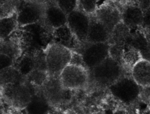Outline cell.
<instances>
[{"label":"cell","mask_w":150,"mask_h":114,"mask_svg":"<svg viewBox=\"0 0 150 114\" xmlns=\"http://www.w3.org/2000/svg\"><path fill=\"white\" fill-rule=\"evenodd\" d=\"M54 30L44 18L35 23L19 27L14 33L23 53H34L45 51L52 43Z\"/></svg>","instance_id":"1"},{"label":"cell","mask_w":150,"mask_h":114,"mask_svg":"<svg viewBox=\"0 0 150 114\" xmlns=\"http://www.w3.org/2000/svg\"><path fill=\"white\" fill-rule=\"evenodd\" d=\"M93 81L98 86L109 87L124 75L121 65L110 56L90 70Z\"/></svg>","instance_id":"2"},{"label":"cell","mask_w":150,"mask_h":114,"mask_svg":"<svg viewBox=\"0 0 150 114\" xmlns=\"http://www.w3.org/2000/svg\"><path fill=\"white\" fill-rule=\"evenodd\" d=\"M73 51L52 42L45 50L49 76L59 77L70 64Z\"/></svg>","instance_id":"3"},{"label":"cell","mask_w":150,"mask_h":114,"mask_svg":"<svg viewBox=\"0 0 150 114\" xmlns=\"http://www.w3.org/2000/svg\"><path fill=\"white\" fill-rule=\"evenodd\" d=\"M2 88L5 100L18 109L26 108L34 93L26 80L22 83L7 84Z\"/></svg>","instance_id":"4"},{"label":"cell","mask_w":150,"mask_h":114,"mask_svg":"<svg viewBox=\"0 0 150 114\" xmlns=\"http://www.w3.org/2000/svg\"><path fill=\"white\" fill-rule=\"evenodd\" d=\"M142 87L132 77L124 75L109 87L112 95L125 104L133 103L140 95Z\"/></svg>","instance_id":"5"},{"label":"cell","mask_w":150,"mask_h":114,"mask_svg":"<svg viewBox=\"0 0 150 114\" xmlns=\"http://www.w3.org/2000/svg\"><path fill=\"white\" fill-rule=\"evenodd\" d=\"M47 5L40 0L21 1L17 12L19 27L35 23L45 17Z\"/></svg>","instance_id":"6"},{"label":"cell","mask_w":150,"mask_h":114,"mask_svg":"<svg viewBox=\"0 0 150 114\" xmlns=\"http://www.w3.org/2000/svg\"><path fill=\"white\" fill-rule=\"evenodd\" d=\"M95 15L110 34L115 27L122 22L119 4L113 0H100Z\"/></svg>","instance_id":"7"},{"label":"cell","mask_w":150,"mask_h":114,"mask_svg":"<svg viewBox=\"0 0 150 114\" xmlns=\"http://www.w3.org/2000/svg\"><path fill=\"white\" fill-rule=\"evenodd\" d=\"M77 50L81 51L79 53L82 55L86 65L89 71L109 56L110 45L108 42L96 43L86 42L81 44Z\"/></svg>","instance_id":"8"},{"label":"cell","mask_w":150,"mask_h":114,"mask_svg":"<svg viewBox=\"0 0 150 114\" xmlns=\"http://www.w3.org/2000/svg\"><path fill=\"white\" fill-rule=\"evenodd\" d=\"M89 70L83 67L69 64L59 75L63 87L68 89H77L83 88L88 83Z\"/></svg>","instance_id":"9"},{"label":"cell","mask_w":150,"mask_h":114,"mask_svg":"<svg viewBox=\"0 0 150 114\" xmlns=\"http://www.w3.org/2000/svg\"><path fill=\"white\" fill-rule=\"evenodd\" d=\"M118 4L122 22L131 30L139 28L143 22L144 12L137 0H122Z\"/></svg>","instance_id":"10"},{"label":"cell","mask_w":150,"mask_h":114,"mask_svg":"<svg viewBox=\"0 0 150 114\" xmlns=\"http://www.w3.org/2000/svg\"><path fill=\"white\" fill-rule=\"evenodd\" d=\"M90 23V15L77 8L67 16V24L80 43L86 42Z\"/></svg>","instance_id":"11"},{"label":"cell","mask_w":150,"mask_h":114,"mask_svg":"<svg viewBox=\"0 0 150 114\" xmlns=\"http://www.w3.org/2000/svg\"><path fill=\"white\" fill-rule=\"evenodd\" d=\"M41 91L49 105L58 106L68 99V91L62 85L59 77L49 76L46 83L41 87Z\"/></svg>","instance_id":"12"},{"label":"cell","mask_w":150,"mask_h":114,"mask_svg":"<svg viewBox=\"0 0 150 114\" xmlns=\"http://www.w3.org/2000/svg\"><path fill=\"white\" fill-rule=\"evenodd\" d=\"M53 42L72 51L77 50L81 46V44L67 24L54 30Z\"/></svg>","instance_id":"13"},{"label":"cell","mask_w":150,"mask_h":114,"mask_svg":"<svg viewBox=\"0 0 150 114\" xmlns=\"http://www.w3.org/2000/svg\"><path fill=\"white\" fill-rule=\"evenodd\" d=\"M110 33L95 14L90 15V23L86 42L90 43L108 42Z\"/></svg>","instance_id":"14"},{"label":"cell","mask_w":150,"mask_h":114,"mask_svg":"<svg viewBox=\"0 0 150 114\" xmlns=\"http://www.w3.org/2000/svg\"><path fill=\"white\" fill-rule=\"evenodd\" d=\"M131 75L141 87H150V61L140 60L132 68Z\"/></svg>","instance_id":"15"},{"label":"cell","mask_w":150,"mask_h":114,"mask_svg":"<svg viewBox=\"0 0 150 114\" xmlns=\"http://www.w3.org/2000/svg\"><path fill=\"white\" fill-rule=\"evenodd\" d=\"M67 15L56 4L47 6L45 20L54 29L66 25Z\"/></svg>","instance_id":"16"},{"label":"cell","mask_w":150,"mask_h":114,"mask_svg":"<svg viewBox=\"0 0 150 114\" xmlns=\"http://www.w3.org/2000/svg\"><path fill=\"white\" fill-rule=\"evenodd\" d=\"M0 53L8 56L14 63L23 54L19 41L14 33L9 37L1 39Z\"/></svg>","instance_id":"17"},{"label":"cell","mask_w":150,"mask_h":114,"mask_svg":"<svg viewBox=\"0 0 150 114\" xmlns=\"http://www.w3.org/2000/svg\"><path fill=\"white\" fill-rule=\"evenodd\" d=\"M131 30L122 22H120L113 29L110 36L109 45L125 47L129 38Z\"/></svg>","instance_id":"18"},{"label":"cell","mask_w":150,"mask_h":114,"mask_svg":"<svg viewBox=\"0 0 150 114\" xmlns=\"http://www.w3.org/2000/svg\"><path fill=\"white\" fill-rule=\"evenodd\" d=\"M142 59H143L141 54L138 50L125 45L122 56L121 65L125 72L131 73L134 66Z\"/></svg>","instance_id":"19"},{"label":"cell","mask_w":150,"mask_h":114,"mask_svg":"<svg viewBox=\"0 0 150 114\" xmlns=\"http://www.w3.org/2000/svg\"><path fill=\"white\" fill-rule=\"evenodd\" d=\"M1 87L9 84L22 83L26 81L24 76L14 66L1 70Z\"/></svg>","instance_id":"20"},{"label":"cell","mask_w":150,"mask_h":114,"mask_svg":"<svg viewBox=\"0 0 150 114\" xmlns=\"http://www.w3.org/2000/svg\"><path fill=\"white\" fill-rule=\"evenodd\" d=\"M49 105L41 91L40 93H33L30 102L26 108L28 113L45 114L47 112Z\"/></svg>","instance_id":"21"},{"label":"cell","mask_w":150,"mask_h":114,"mask_svg":"<svg viewBox=\"0 0 150 114\" xmlns=\"http://www.w3.org/2000/svg\"><path fill=\"white\" fill-rule=\"evenodd\" d=\"M19 28L17 20V13L8 17L1 18L0 36L1 39L7 38Z\"/></svg>","instance_id":"22"},{"label":"cell","mask_w":150,"mask_h":114,"mask_svg":"<svg viewBox=\"0 0 150 114\" xmlns=\"http://www.w3.org/2000/svg\"><path fill=\"white\" fill-rule=\"evenodd\" d=\"M20 72L26 77L35 70L34 58L33 53H23L14 63V65Z\"/></svg>","instance_id":"23"},{"label":"cell","mask_w":150,"mask_h":114,"mask_svg":"<svg viewBox=\"0 0 150 114\" xmlns=\"http://www.w3.org/2000/svg\"><path fill=\"white\" fill-rule=\"evenodd\" d=\"M49 77L48 71L34 70L25 77L26 80L36 88H41Z\"/></svg>","instance_id":"24"},{"label":"cell","mask_w":150,"mask_h":114,"mask_svg":"<svg viewBox=\"0 0 150 114\" xmlns=\"http://www.w3.org/2000/svg\"><path fill=\"white\" fill-rule=\"evenodd\" d=\"M21 0H1V18L17 13Z\"/></svg>","instance_id":"25"},{"label":"cell","mask_w":150,"mask_h":114,"mask_svg":"<svg viewBox=\"0 0 150 114\" xmlns=\"http://www.w3.org/2000/svg\"><path fill=\"white\" fill-rule=\"evenodd\" d=\"M100 0H78V8L89 15L96 13Z\"/></svg>","instance_id":"26"},{"label":"cell","mask_w":150,"mask_h":114,"mask_svg":"<svg viewBox=\"0 0 150 114\" xmlns=\"http://www.w3.org/2000/svg\"><path fill=\"white\" fill-rule=\"evenodd\" d=\"M143 11V21L139 29L150 43V5Z\"/></svg>","instance_id":"27"},{"label":"cell","mask_w":150,"mask_h":114,"mask_svg":"<svg viewBox=\"0 0 150 114\" xmlns=\"http://www.w3.org/2000/svg\"><path fill=\"white\" fill-rule=\"evenodd\" d=\"M55 2L67 15L78 8V0H55Z\"/></svg>","instance_id":"28"},{"label":"cell","mask_w":150,"mask_h":114,"mask_svg":"<svg viewBox=\"0 0 150 114\" xmlns=\"http://www.w3.org/2000/svg\"><path fill=\"white\" fill-rule=\"evenodd\" d=\"M69 64L81 66V67H83L89 70L86 66V65L81 54L79 53L77 51H72L71 59V62Z\"/></svg>","instance_id":"29"},{"label":"cell","mask_w":150,"mask_h":114,"mask_svg":"<svg viewBox=\"0 0 150 114\" xmlns=\"http://www.w3.org/2000/svg\"><path fill=\"white\" fill-rule=\"evenodd\" d=\"M14 62L8 56L1 53L0 54V68L1 70L14 65Z\"/></svg>","instance_id":"30"},{"label":"cell","mask_w":150,"mask_h":114,"mask_svg":"<svg viewBox=\"0 0 150 114\" xmlns=\"http://www.w3.org/2000/svg\"><path fill=\"white\" fill-rule=\"evenodd\" d=\"M113 1H116V2L118 3H119L120 2L122 1V0H113Z\"/></svg>","instance_id":"31"},{"label":"cell","mask_w":150,"mask_h":114,"mask_svg":"<svg viewBox=\"0 0 150 114\" xmlns=\"http://www.w3.org/2000/svg\"><path fill=\"white\" fill-rule=\"evenodd\" d=\"M22 1H35V0H21Z\"/></svg>","instance_id":"32"}]
</instances>
